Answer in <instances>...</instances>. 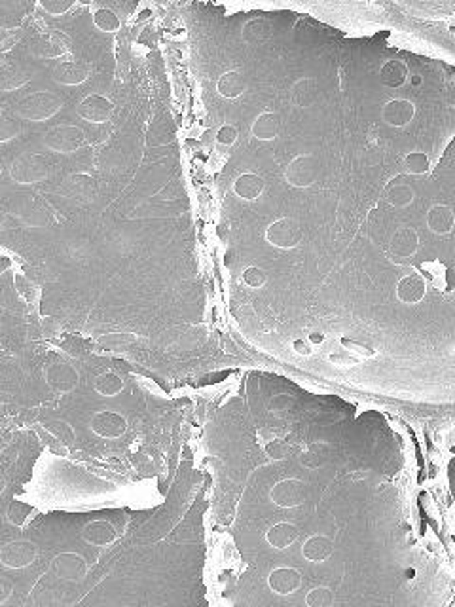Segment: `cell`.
Listing matches in <instances>:
<instances>
[{
    "mask_svg": "<svg viewBox=\"0 0 455 607\" xmlns=\"http://www.w3.org/2000/svg\"><path fill=\"white\" fill-rule=\"evenodd\" d=\"M247 78L239 70H228L216 80V92L226 99H239L247 92Z\"/></svg>",
    "mask_w": 455,
    "mask_h": 607,
    "instance_id": "cell-15",
    "label": "cell"
},
{
    "mask_svg": "<svg viewBox=\"0 0 455 607\" xmlns=\"http://www.w3.org/2000/svg\"><path fill=\"white\" fill-rule=\"evenodd\" d=\"M391 249L397 256L408 258L414 256L420 249V236L414 228H400L395 231V236L391 239Z\"/></svg>",
    "mask_w": 455,
    "mask_h": 607,
    "instance_id": "cell-17",
    "label": "cell"
},
{
    "mask_svg": "<svg viewBox=\"0 0 455 607\" xmlns=\"http://www.w3.org/2000/svg\"><path fill=\"white\" fill-rule=\"evenodd\" d=\"M243 40L247 42V44H253V46H256V44H262V42H265L268 38L271 36V27L268 25V21H264V19H251V21H247V23L243 25Z\"/></svg>",
    "mask_w": 455,
    "mask_h": 607,
    "instance_id": "cell-20",
    "label": "cell"
},
{
    "mask_svg": "<svg viewBox=\"0 0 455 607\" xmlns=\"http://www.w3.org/2000/svg\"><path fill=\"white\" fill-rule=\"evenodd\" d=\"M243 281H245V285H248V287H253V289H260V287H264L265 281H268V275H265L262 268L248 266L247 270L243 272Z\"/></svg>",
    "mask_w": 455,
    "mask_h": 607,
    "instance_id": "cell-26",
    "label": "cell"
},
{
    "mask_svg": "<svg viewBox=\"0 0 455 607\" xmlns=\"http://www.w3.org/2000/svg\"><path fill=\"white\" fill-rule=\"evenodd\" d=\"M44 145L59 154H72L86 145V133L78 126H57L48 131Z\"/></svg>",
    "mask_w": 455,
    "mask_h": 607,
    "instance_id": "cell-4",
    "label": "cell"
},
{
    "mask_svg": "<svg viewBox=\"0 0 455 607\" xmlns=\"http://www.w3.org/2000/svg\"><path fill=\"white\" fill-rule=\"evenodd\" d=\"M2 490H4V482L0 480V493H2Z\"/></svg>",
    "mask_w": 455,
    "mask_h": 607,
    "instance_id": "cell-33",
    "label": "cell"
},
{
    "mask_svg": "<svg viewBox=\"0 0 455 607\" xmlns=\"http://www.w3.org/2000/svg\"><path fill=\"white\" fill-rule=\"evenodd\" d=\"M112 103L103 95H87L78 106H76V114L78 118L89 124H106L112 116Z\"/></svg>",
    "mask_w": 455,
    "mask_h": 607,
    "instance_id": "cell-6",
    "label": "cell"
},
{
    "mask_svg": "<svg viewBox=\"0 0 455 607\" xmlns=\"http://www.w3.org/2000/svg\"><path fill=\"white\" fill-rule=\"evenodd\" d=\"M385 199L391 207L404 209L414 202V190H412V186L402 185V182L391 185L385 192Z\"/></svg>",
    "mask_w": 455,
    "mask_h": 607,
    "instance_id": "cell-21",
    "label": "cell"
},
{
    "mask_svg": "<svg viewBox=\"0 0 455 607\" xmlns=\"http://www.w3.org/2000/svg\"><path fill=\"white\" fill-rule=\"evenodd\" d=\"M415 106L410 99H391L381 110V120L391 128H404L414 120Z\"/></svg>",
    "mask_w": 455,
    "mask_h": 607,
    "instance_id": "cell-7",
    "label": "cell"
},
{
    "mask_svg": "<svg viewBox=\"0 0 455 607\" xmlns=\"http://www.w3.org/2000/svg\"><path fill=\"white\" fill-rule=\"evenodd\" d=\"M404 169L406 173L410 175H425L431 168V162H429V156L425 152H410L408 156L404 158Z\"/></svg>",
    "mask_w": 455,
    "mask_h": 607,
    "instance_id": "cell-24",
    "label": "cell"
},
{
    "mask_svg": "<svg viewBox=\"0 0 455 607\" xmlns=\"http://www.w3.org/2000/svg\"><path fill=\"white\" fill-rule=\"evenodd\" d=\"M279 129H281V118H279V114L273 112V110H264V112H260V114L256 116V120L253 121L251 133H253L254 139L271 141L279 135Z\"/></svg>",
    "mask_w": 455,
    "mask_h": 607,
    "instance_id": "cell-13",
    "label": "cell"
},
{
    "mask_svg": "<svg viewBox=\"0 0 455 607\" xmlns=\"http://www.w3.org/2000/svg\"><path fill=\"white\" fill-rule=\"evenodd\" d=\"M425 220H427V226H429V230L438 234V236H446V234H449V231L454 230V224H455L454 209L449 207V205H442V203L432 205V207L427 211Z\"/></svg>",
    "mask_w": 455,
    "mask_h": 607,
    "instance_id": "cell-12",
    "label": "cell"
},
{
    "mask_svg": "<svg viewBox=\"0 0 455 607\" xmlns=\"http://www.w3.org/2000/svg\"><path fill=\"white\" fill-rule=\"evenodd\" d=\"M38 6L46 10L50 16H65L75 8V2L72 0H40Z\"/></svg>",
    "mask_w": 455,
    "mask_h": 607,
    "instance_id": "cell-25",
    "label": "cell"
},
{
    "mask_svg": "<svg viewBox=\"0 0 455 607\" xmlns=\"http://www.w3.org/2000/svg\"><path fill=\"white\" fill-rule=\"evenodd\" d=\"M425 290H427L425 279L420 278V275H415V273L402 278L397 285L398 300L406 302V304H417V302L423 300Z\"/></svg>",
    "mask_w": 455,
    "mask_h": 607,
    "instance_id": "cell-16",
    "label": "cell"
},
{
    "mask_svg": "<svg viewBox=\"0 0 455 607\" xmlns=\"http://www.w3.org/2000/svg\"><path fill=\"white\" fill-rule=\"evenodd\" d=\"M319 97L317 80L313 78H300L292 87H290V101L298 109H307L315 104Z\"/></svg>",
    "mask_w": 455,
    "mask_h": 607,
    "instance_id": "cell-14",
    "label": "cell"
},
{
    "mask_svg": "<svg viewBox=\"0 0 455 607\" xmlns=\"http://www.w3.org/2000/svg\"><path fill=\"white\" fill-rule=\"evenodd\" d=\"M0 224H2V217H0Z\"/></svg>",
    "mask_w": 455,
    "mask_h": 607,
    "instance_id": "cell-35",
    "label": "cell"
},
{
    "mask_svg": "<svg viewBox=\"0 0 455 607\" xmlns=\"http://www.w3.org/2000/svg\"><path fill=\"white\" fill-rule=\"evenodd\" d=\"M10 594H12V584L8 583L4 577H0V603H4L10 598Z\"/></svg>",
    "mask_w": 455,
    "mask_h": 607,
    "instance_id": "cell-31",
    "label": "cell"
},
{
    "mask_svg": "<svg viewBox=\"0 0 455 607\" xmlns=\"http://www.w3.org/2000/svg\"><path fill=\"white\" fill-rule=\"evenodd\" d=\"M124 389V382H121L120 376H116L112 372H106V374H101V376L95 380V391L104 397H114Z\"/></svg>",
    "mask_w": 455,
    "mask_h": 607,
    "instance_id": "cell-23",
    "label": "cell"
},
{
    "mask_svg": "<svg viewBox=\"0 0 455 607\" xmlns=\"http://www.w3.org/2000/svg\"><path fill=\"white\" fill-rule=\"evenodd\" d=\"M89 532L93 533V535H89V539L95 543H109L110 539L114 537V532L106 524H93Z\"/></svg>",
    "mask_w": 455,
    "mask_h": 607,
    "instance_id": "cell-29",
    "label": "cell"
},
{
    "mask_svg": "<svg viewBox=\"0 0 455 607\" xmlns=\"http://www.w3.org/2000/svg\"><path fill=\"white\" fill-rule=\"evenodd\" d=\"M10 266H12V261H10L8 256L0 255V273H4L6 270H10Z\"/></svg>",
    "mask_w": 455,
    "mask_h": 607,
    "instance_id": "cell-32",
    "label": "cell"
},
{
    "mask_svg": "<svg viewBox=\"0 0 455 607\" xmlns=\"http://www.w3.org/2000/svg\"><path fill=\"white\" fill-rule=\"evenodd\" d=\"M35 545L27 543V541H16L0 550V564L10 569H19V567L29 566L31 562L35 560Z\"/></svg>",
    "mask_w": 455,
    "mask_h": 607,
    "instance_id": "cell-8",
    "label": "cell"
},
{
    "mask_svg": "<svg viewBox=\"0 0 455 607\" xmlns=\"http://www.w3.org/2000/svg\"><path fill=\"white\" fill-rule=\"evenodd\" d=\"M265 190V180L260 177L258 173H253V171H247V173L239 175L234 182V194H236L239 199H245V202H254L258 199Z\"/></svg>",
    "mask_w": 455,
    "mask_h": 607,
    "instance_id": "cell-11",
    "label": "cell"
},
{
    "mask_svg": "<svg viewBox=\"0 0 455 607\" xmlns=\"http://www.w3.org/2000/svg\"><path fill=\"white\" fill-rule=\"evenodd\" d=\"M38 52H40V55H46V58H57L65 50L61 44H50V42H48V44L38 46Z\"/></svg>",
    "mask_w": 455,
    "mask_h": 607,
    "instance_id": "cell-30",
    "label": "cell"
},
{
    "mask_svg": "<svg viewBox=\"0 0 455 607\" xmlns=\"http://www.w3.org/2000/svg\"><path fill=\"white\" fill-rule=\"evenodd\" d=\"M63 109V99L52 92H36L18 106V116L25 121H48Z\"/></svg>",
    "mask_w": 455,
    "mask_h": 607,
    "instance_id": "cell-1",
    "label": "cell"
},
{
    "mask_svg": "<svg viewBox=\"0 0 455 607\" xmlns=\"http://www.w3.org/2000/svg\"><path fill=\"white\" fill-rule=\"evenodd\" d=\"M93 25L103 33H116V31H120L121 21L109 8H99L93 13Z\"/></svg>",
    "mask_w": 455,
    "mask_h": 607,
    "instance_id": "cell-22",
    "label": "cell"
},
{
    "mask_svg": "<svg viewBox=\"0 0 455 607\" xmlns=\"http://www.w3.org/2000/svg\"><path fill=\"white\" fill-rule=\"evenodd\" d=\"M380 76L387 87H400L408 80V67L402 61H387L381 67Z\"/></svg>",
    "mask_w": 455,
    "mask_h": 607,
    "instance_id": "cell-19",
    "label": "cell"
},
{
    "mask_svg": "<svg viewBox=\"0 0 455 607\" xmlns=\"http://www.w3.org/2000/svg\"><path fill=\"white\" fill-rule=\"evenodd\" d=\"M92 429L99 437L104 439H116L126 431V420L114 412H99L92 420Z\"/></svg>",
    "mask_w": 455,
    "mask_h": 607,
    "instance_id": "cell-10",
    "label": "cell"
},
{
    "mask_svg": "<svg viewBox=\"0 0 455 607\" xmlns=\"http://www.w3.org/2000/svg\"><path fill=\"white\" fill-rule=\"evenodd\" d=\"M21 131L19 124L16 120H10L6 116H0V143L16 139Z\"/></svg>",
    "mask_w": 455,
    "mask_h": 607,
    "instance_id": "cell-27",
    "label": "cell"
},
{
    "mask_svg": "<svg viewBox=\"0 0 455 607\" xmlns=\"http://www.w3.org/2000/svg\"><path fill=\"white\" fill-rule=\"evenodd\" d=\"M304 239V230L292 217H279L265 228V241L277 249H294Z\"/></svg>",
    "mask_w": 455,
    "mask_h": 607,
    "instance_id": "cell-3",
    "label": "cell"
},
{
    "mask_svg": "<svg viewBox=\"0 0 455 607\" xmlns=\"http://www.w3.org/2000/svg\"><path fill=\"white\" fill-rule=\"evenodd\" d=\"M48 160L42 154H21L10 165V177L18 185H36L48 179Z\"/></svg>",
    "mask_w": 455,
    "mask_h": 607,
    "instance_id": "cell-2",
    "label": "cell"
},
{
    "mask_svg": "<svg viewBox=\"0 0 455 607\" xmlns=\"http://www.w3.org/2000/svg\"><path fill=\"white\" fill-rule=\"evenodd\" d=\"M237 137H239L237 129L234 128L231 124H226V126H222V128L219 129V133H216V145L224 146V148H231V146L237 143Z\"/></svg>",
    "mask_w": 455,
    "mask_h": 607,
    "instance_id": "cell-28",
    "label": "cell"
},
{
    "mask_svg": "<svg viewBox=\"0 0 455 607\" xmlns=\"http://www.w3.org/2000/svg\"><path fill=\"white\" fill-rule=\"evenodd\" d=\"M0 175H2V162H0Z\"/></svg>",
    "mask_w": 455,
    "mask_h": 607,
    "instance_id": "cell-34",
    "label": "cell"
},
{
    "mask_svg": "<svg viewBox=\"0 0 455 607\" xmlns=\"http://www.w3.org/2000/svg\"><path fill=\"white\" fill-rule=\"evenodd\" d=\"M319 168L313 154H300L285 169V180L294 188H307L317 180Z\"/></svg>",
    "mask_w": 455,
    "mask_h": 607,
    "instance_id": "cell-5",
    "label": "cell"
},
{
    "mask_svg": "<svg viewBox=\"0 0 455 607\" xmlns=\"http://www.w3.org/2000/svg\"><path fill=\"white\" fill-rule=\"evenodd\" d=\"M89 65L82 63V61H67V63H59L53 69V80L63 84V86H78L82 82H86L89 78Z\"/></svg>",
    "mask_w": 455,
    "mask_h": 607,
    "instance_id": "cell-9",
    "label": "cell"
},
{
    "mask_svg": "<svg viewBox=\"0 0 455 607\" xmlns=\"http://www.w3.org/2000/svg\"><path fill=\"white\" fill-rule=\"evenodd\" d=\"M46 378L48 383L53 389H57V391H70L76 385V380H78L76 372L67 364H55L52 368H48Z\"/></svg>",
    "mask_w": 455,
    "mask_h": 607,
    "instance_id": "cell-18",
    "label": "cell"
}]
</instances>
